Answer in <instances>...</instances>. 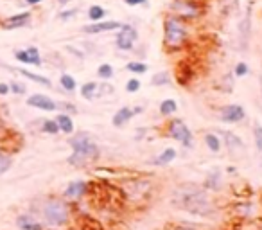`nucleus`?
<instances>
[{
  "label": "nucleus",
  "instance_id": "f257e3e1",
  "mask_svg": "<svg viewBox=\"0 0 262 230\" xmlns=\"http://www.w3.org/2000/svg\"><path fill=\"white\" fill-rule=\"evenodd\" d=\"M171 203L176 208L196 218H210L215 214V205L205 187L196 183H183L172 193Z\"/></svg>",
  "mask_w": 262,
  "mask_h": 230
},
{
  "label": "nucleus",
  "instance_id": "f03ea898",
  "mask_svg": "<svg viewBox=\"0 0 262 230\" xmlns=\"http://www.w3.org/2000/svg\"><path fill=\"white\" fill-rule=\"evenodd\" d=\"M34 216H38L41 223L47 228H65L72 219V211L70 205L65 198L58 196H49L43 198L38 207V211L34 212Z\"/></svg>",
  "mask_w": 262,
  "mask_h": 230
},
{
  "label": "nucleus",
  "instance_id": "7ed1b4c3",
  "mask_svg": "<svg viewBox=\"0 0 262 230\" xmlns=\"http://www.w3.org/2000/svg\"><path fill=\"white\" fill-rule=\"evenodd\" d=\"M69 144L72 148V155L69 157V164L74 168H86L90 162H95L101 155V150L88 133L81 132L70 137Z\"/></svg>",
  "mask_w": 262,
  "mask_h": 230
},
{
  "label": "nucleus",
  "instance_id": "20e7f679",
  "mask_svg": "<svg viewBox=\"0 0 262 230\" xmlns=\"http://www.w3.org/2000/svg\"><path fill=\"white\" fill-rule=\"evenodd\" d=\"M189 33L187 26L180 16L171 15L164 20V45L167 51H178L185 45Z\"/></svg>",
  "mask_w": 262,
  "mask_h": 230
},
{
  "label": "nucleus",
  "instance_id": "39448f33",
  "mask_svg": "<svg viewBox=\"0 0 262 230\" xmlns=\"http://www.w3.org/2000/svg\"><path fill=\"white\" fill-rule=\"evenodd\" d=\"M165 132H167V137H171L172 140H178V142L182 144L183 148H187V150H190V148L194 146L192 132H190L189 126H187L182 119H172V121H169Z\"/></svg>",
  "mask_w": 262,
  "mask_h": 230
},
{
  "label": "nucleus",
  "instance_id": "423d86ee",
  "mask_svg": "<svg viewBox=\"0 0 262 230\" xmlns=\"http://www.w3.org/2000/svg\"><path fill=\"white\" fill-rule=\"evenodd\" d=\"M137 38H139V33H137V29L133 26H129V24H122L119 29V33H117L115 36V45L119 51H133V47H135V41Z\"/></svg>",
  "mask_w": 262,
  "mask_h": 230
},
{
  "label": "nucleus",
  "instance_id": "0eeeda50",
  "mask_svg": "<svg viewBox=\"0 0 262 230\" xmlns=\"http://www.w3.org/2000/svg\"><path fill=\"white\" fill-rule=\"evenodd\" d=\"M172 13L180 18H198L201 13L200 6L194 2V0H174L171 6Z\"/></svg>",
  "mask_w": 262,
  "mask_h": 230
},
{
  "label": "nucleus",
  "instance_id": "6e6552de",
  "mask_svg": "<svg viewBox=\"0 0 262 230\" xmlns=\"http://www.w3.org/2000/svg\"><path fill=\"white\" fill-rule=\"evenodd\" d=\"M219 119L226 124H237L246 119V110L241 104H226L219 110Z\"/></svg>",
  "mask_w": 262,
  "mask_h": 230
},
{
  "label": "nucleus",
  "instance_id": "1a4fd4ad",
  "mask_svg": "<svg viewBox=\"0 0 262 230\" xmlns=\"http://www.w3.org/2000/svg\"><path fill=\"white\" fill-rule=\"evenodd\" d=\"M27 104H29L31 108L41 110V112H56V110H58V102L45 94L29 95V97H27Z\"/></svg>",
  "mask_w": 262,
  "mask_h": 230
},
{
  "label": "nucleus",
  "instance_id": "9d476101",
  "mask_svg": "<svg viewBox=\"0 0 262 230\" xmlns=\"http://www.w3.org/2000/svg\"><path fill=\"white\" fill-rule=\"evenodd\" d=\"M86 193H88V182H84V180H74V182H70L69 185L65 187L63 198H65L67 201H77Z\"/></svg>",
  "mask_w": 262,
  "mask_h": 230
},
{
  "label": "nucleus",
  "instance_id": "9b49d317",
  "mask_svg": "<svg viewBox=\"0 0 262 230\" xmlns=\"http://www.w3.org/2000/svg\"><path fill=\"white\" fill-rule=\"evenodd\" d=\"M16 61L24 63V65H34V67H41L43 59L40 56V51L38 47H27V49H20V51L15 52Z\"/></svg>",
  "mask_w": 262,
  "mask_h": 230
},
{
  "label": "nucleus",
  "instance_id": "f8f14e48",
  "mask_svg": "<svg viewBox=\"0 0 262 230\" xmlns=\"http://www.w3.org/2000/svg\"><path fill=\"white\" fill-rule=\"evenodd\" d=\"M122 24L117 20H101V22H94L90 26L83 27V33L86 34H101V33H110V31H119Z\"/></svg>",
  "mask_w": 262,
  "mask_h": 230
},
{
  "label": "nucleus",
  "instance_id": "ddd939ff",
  "mask_svg": "<svg viewBox=\"0 0 262 230\" xmlns=\"http://www.w3.org/2000/svg\"><path fill=\"white\" fill-rule=\"evenodd\" d=\"M221 137H223V142L225 146L228 148V151L232 155H239V153H244L246 146H244L243 139L239 135H235L233 132H228V130H223L221 132Z\"/></svg>",
  "mask_w": 262,
  "mask_h": 230
},
{
  "label": "nucleus",
  "instance_id": "4468645a",
  "mask_svg": "<svg viewBox=\"0 0 262 230\" xmlns=\"http://www.w3.org/2000/svg\"><path fill=\"white\" fill-rule=\"evenodd\" d=\"M16 226L20 230H49L43 223L38 219V216H34L33 212H27V214H20L16 218Z\"/></svg>",
  "mask_w": 262,
  "mask_h": 230
},
{
  "label": "nucleus",
  "instance_id": "2eb2a0df",
  "mask_svg": "<svg viewBox=\"0 0 262 230\" xmlns=\"http://www.w3.org/2000/svg\"><path fill=\"white\" fill-rule=\"evenodd\" d=\"M31 20V11H24V13H18V15H13L9 18H6L2 22V27L8 31L11 29H20V27H26Z\"/></svg>",
  "mask_w": 262,
  "mask_h": 230
},
{
  "label": "nucleus",
  "instance_id": "dca6fc26",
  "mask_svg": "<svg viewBox=\"0 0 262 230\" xmlns=\"http://www.w3.org/2000/svg\"><path fill=\"white\" fill-rule=\"evenodd\" d=\"M223 185V173L219 168H214L210 169V171L207 173V178H205V183L203 187L207 191H214V193H217L219 189H221Z\"/></svg>",
  "mask_w": 262,
  "mask_h": 230
},
{
  "label": "nucleus",
  "instance_id": "f3484780",
  "mask_svg": "<svg viewBox=\"0 0 262 230\" xmlns=\"http://www.w3.org/2000/svg\"><path fill=\"white\" fill-rule=\"evenodd\" d=\"M133 117H135L133 108H129V106H122V108L115 112V115H113V119H112V124L115 126V128H122V126H126Z\"/></svg>",
  "mask_w": 262,
  "mask_h": 230
},
{
  "label": "nucleus",
  "instance_id": "a211bd4d",
  "mask_svg": "<svg viewBox=\"0 0 262 230\" xmlns=\"http://www.w3.org/2000/svg\"><path fill=\"white\" fill-rule=\"evenodd\" d=\"M250 33H251V9L246 13L243 20L239 24V36H241V47L243 51L248 47V40H250Z\"/></svg>",
  "mask_w": 262,
  "mask_h": 230
},
{
  "label": "nucleus",
  "instance_id": "6ab92c4d",
  "mask_svg": "<svg viewBox=\"0 0 262 230\" xmlns=\"http://www.w3.org/2000/svg\"><path fill=\"white\" fill-rule=\"evenodd\" d=\"M56 122H58V128L61 133H65V135H72L74 133V121L72 117H70L69 113H58L54 119Z\"/></svg>",
  "mask_w": 262,
  "mask_h": 230
},
{
  "label": "nucleus",
  "instance_id": "aec40b11",
  "mask_svg": "<svg viewBox=\"0 0 262 230\" xmlns=\"http://www.w3.org/2000/svg\"><path fill=\"white\" fill-rule=\"evenodd\" d=\"M16 72L22 74L24 77H27V79L33 81V83H36V85H41V87H47V88L52 87V81L49 79V77H45V76L34 74V72H31V70H27V69H16Z\"/></svg>",
  "mask_w": 262,
  "mask_h": 230
},
{
  "label": "nucleus",
  "instance_id": "412c9836",
  "mask_svg": "<svg viewBox=\"0 0 262 230\" xmlns=\"http://www.w3.org/2000/svg\"><path fill=\"white\" fill-rule=\"evenodd\" d=\"M176 157H178V151H176L174 148H165V150L155 158L153 164L155 165H169L171 162L176 160Z\"/></svg>",
  "mask_w": 262,
  "mask_h": 230
},
{
  "label": "nucleus",
  "instance_id": "4be33fe9",
  "mask_svg": "<svg viewBox=\"0 0 262 230\" xmlns=\"http://www.w3.org/2000/svg\"><path fill=\"white\" fill-rule=\"evenodd\" d=\"M97 94H99V85L95 83V81H88V83H84L83 87H81V97L86 99V101L95 99Z\"/></svg>",
  "mask_w": 262,
  "mask_h": 230
},
{
  "label": "nucleus",
  "instance_id": "5701e85b",
  "mask_svg": "<svg viewBox=\"0 0 262 230\" xmlns=\"http://www.w3.org/2000/svg\"><path fill=\"white\" fill-rule=\"evenodd\" d=\"M158 110H160V113L164 117H169V115H174L178 112V102L174 99H164L160 102V106H158Z\"/></svg>",
  "mask_w": 262,
  "mask_h": 230
},
{
  "label": "nucleus",
  "instance_id": "b1692460",
  "mask_svg": "<svg viewBox=\"0 0 262 230\" xmlns=\"http://www.w3.org/2000/svg\"><path fill=\"white\" fill-rule=\"evenodd\" d=\"M205 146H207L212 153H219V151H221L223 142L215 133H207V135H205Z\"/></svg>",
  "mask_w": 262,
  "mask_h": 230
},
{
  "label": "nucleus",
  "instance_id": "393cba45",
  "mask_svg": "<svg viewBox=\"0 0 262 230\" xmlns=\"http://www.w3.org/2000/svg\"><path fill=\"white\" fill-rule=\"evenodd\" d=\"M59 85H61V88L67 92H74L77 88L76 77L70 76V74H61V76H59Z\"/></svg>",
  "mask_w": 262,
  "mask_h": 230
},
{
  "label": "nucleus",
  "instance_id": "a878e982",
  "mask_svg": "<svg viewBox=\"0 0 262 230\" xmlns=\"http://www.w3.org/2000/svg\"><path fill=\"white\" fill-rule=\"evenodd\" d=\"M104 16H106V9L102 8V6H92V8L88 9V18H90L92 22H101Z\"/></svg>",
  "mask_w": 262,
  "mask_h": 230
},
{
  "label": "nucleus",
  "instance_id": "bb28decb",
  "mask_svg": "<svg viewBox=\"0 0 262 230\" xmlns=\"http://www.w3.org/2000/svg\"><path fill=\"white\" fill-rule=\"evenodd\" d=\"M41 132L47 133V135H58L59 133V128H58V122L54 119H45L41 122Z\"/></svg>",
  "mask_w": 262,
  "mask_h": 230
},
{
  "label": "nucleus",
  "instance_id": "cd10ccee",
  "mask_svg": "<svg viewBox=\"0 0 262 230\" xmlns=\"http://www.w3.org/2000/svg\"><path fill=\"white\" fill-rule=\"evenodd\" d=\"M169 83H171L169 72H157L151 77V85H153V87H164V85H169Z\"/></svg>",
  "mask_w": 262,
  "mask_h": 230
},
{
  "label": "nucleus",
  "instance_id": "c85d7f7f",
  "mask_svg": "<svg viewBox=\"0 0 262 230\" xmlns=\"http://www.w3.org/2000/svg\"><path fill=\"white\" fill-rule=\"evenodd\" d=\"M113 67L110 65V63H101L99 65V69H97V76H99V79H104V81H108V79H112L113 77Z\"/></svg>",
  "mask_w": 262,
  "mask_h": 230
},
{
  "label": "nucleus",
  "instance_id": "c756f323",
  "mask_svg": "<svg viewBox=\"0 0 262 230\" xmlns=\"http://www.w3.org/2000/svg\"><path fill=\"white\" fill-rule=\"evenodd\" d=\"M253 140H255V150L262 153V124L255 122L253 124Z\"/></svg>",
  "mask_w": 262,
  "mask_h": 230
},
{
  "label": "nucleus",
  "instance_id": "7c9ffc66",
  "mask_svg": "<svg viewBox=\"0 0 262 230\" xmlns=\"http://www.w3.org/2000/svg\"><path fill=\"white\" fill-rule=\"evenodd\" d=\"M11 165H13V158L9 157L8 153H4V151L0 150V175L8 173L9 169H11Z\"/></svg>",
  "mask_w": 262,
  "mask_h": 230
},
{
  "label": "nucleus",
  "instance_id": "2f4dec72",
  "mask_svg": "<svg viewBox=\"0 0 262 230\" xmlns=\"http://www.w3.org/2000/svg\"><path fill=\"white\" fill-rule=\"evenodd\" d=\"M126 70L133 74H146L147 72V65L144 61H129L126 65Z\"/></svg>",
  "mask_w": 262,
  "mask_h": 230
},
{
  "label": "nucleus",
  "instance_id": "473e14b6",
  "mask_svg": "<svg viewBox=\"0 0 262 230\" xmlns=\"http://www.w3.org/2000/svg\"><path fill=\"white\" fill-rule=\"evenodd\" d=\"M140 87H142V83H140L139 77H131V79L126 81V92L127 94H137V92L140 90Z\"/></svg>",
  "mask_w": 262,
  "mask_h": 230
},
{
  "label": "nucleus",
  "instance_id": "72a5a7b5",
  "mask_svg": "<svg viewBox=\"0 0 262 230\" xmlns=\"http://www.w3.org/2000/svg\"><path fill=\"white\" fill-rule=\"evenodd\" d=\"M248 74H250V67L244 61H239L235 65V69H233V76L235 77H244V76H248Z\"/></svg>",
  "mask_w": 262,
  "mask_h": 230
},
{
  "label": "nucleus",
  "instance_id": "f704fd0d",
  "mask_svg": "<svg viewBox=\"0 0 262 230\" xmlns=\"http://www.w3.org/2000/svg\"><path fill=\"white\" fill-rule=\"evenodd\" d=\"M9 90H11L15 95H24L27 92V88H26V85H24V83L13 81V83H9Z\"/></svg>",
  "mask_w": 262,
  "mask_h": 230
},
{
  "label": "nucleus",
  "instance_id": "c9c22d12",
  "mask_svg": "<svg viewBox=\"0 0 262 230\" xmlns=\"http://www.w3.org/2000/svg\"><path fill=\"white\" fill-rule=\"evenodd\" d=\"M164 230H198L192 225H183V223H171V225H165Z\"/></svg>",
  "mask_w": 262,
  "mask_h": 230
},
{
  "label": "nucleus",
  "instance_id": "e433bc0d",
  "mask_svg": "<svg viewBox=\"0 0 262 230\" xmlns=\"http://www.w3.org/2000/svg\"><path fill=\"white\" fill-rule=\"evenodd\" d=\"M79 13V9L77 8H74V9H67V11H61L59 13V20H63V22H67V20H70V18H74V16Z\"/></svg>",
  "mask_w": 262,
  "mask_h": 230
},
{
  "label": "nucleus",
  "instance_id": "4c0bfd02",
  "mask_svg": "<svg viewBox=\"0 0 262 230\" xmlns=\"http://www.w3.org/2000/svg\"><path fill=\"white\" fill-rule=\"evenodd\" d=\"M58 108H63V110H65L63 113H69V115H70V113L77 112V108L72 104V102H58Z\"/></svg>",
  "mask_w": 262,
  "mask_h": 230
},
{
  "label": "nucleus",
  "instance_id": "58836bf2",
  "mask_svg": "<svg viewBox=\"0 0 262 230\" xmlns=\"http://www.w3.org/2000/svg\"><path fill=\"white\" fill-rule=\"evenodd\" d=\"M124 2H126V4H127V6H131V8H133V6L147 4V0H124Z\"/></svg>",
  "mask_w": 262,
  "mask_h": 230
},
{
  "label": "nucleus",
  "instance_id": "ea45409f",
  "mask_svg": "<svg viewBox=\"0 0 262 230\" xmlns=\"http://www.w3.org/2000/svg\"><path fill=\"white\" fill-rule=\"evenodd\" d=\"M9 92V83H0V95H8Z\"/></svg>",
  "mask_w": 262,
  "mask_h": 230
},
{
  "label": "nucleus",
  "instance_id": "a19ab883",
  "mask_svg": "<svg viewBox=\"0 0 262 230\" xmlns=\"http://www.w3.org/2000/svg\"><path fill=\"white\" fill-rule=\"evenodd\" d=\"M26 2L29 6H36V4H40V2H43V0H26Z\"/></svg>",
  "mask_w": 262,
  "mask_h": 230
},
{
  "label": "nucleus",
  "instance_id": "79ce46f5",
  "mask_svg": "<svg viewBox=\"0 0 262 230\" xmlns=\"http://www.w3.org/2000/svg\"><path fill=\"white\" fill-rule=\"evenodd\" d=\"M69 2H70V0H58V4H59V6H67Z\"/></svg>",
  "mask_w": 262,
  "mask_h": 230
}]
</instances>
